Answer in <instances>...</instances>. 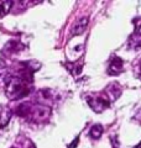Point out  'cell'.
Returning a JSON list of instances; mask_svg holds the SVG:
<instances>
[{
  "label": "cell",
  "mask_w": 141,
  "mask_h": 148,
  "mask_svg": "<svg viewBox=\"0 0 141 148\" xmlns=\"http://www.w3.org/2000/svg\"><path fill=\"white\" fill-rule=\"evenodd\" d=\"M89 106L97 112H100L104 109H106L110 105V96L108 94H97L92 95L91 98H87Z\"/></svg>",
  "instance_id": "1"
},
{
  "label": "cell",
  "mask_w": 141,
  "mask_h": 148,
  "mask_svg": "<svg viewBox=\"0 0 141 148\" xmlns=\"http://www.w3.org/2000/svg\"><path fill=\"white\" fill-rule=\"evenodd\" d=\"M121 72H123V59L119 57L111 58L109 68H108V73H109L110 75H118V74Z\"/></svg>",
  "instance_id": "2"
},
{
  "label": "cell",
  "mask_w": 141,
  "mask_h": 148,
  "mask_svg": "<svg viewBox=\"0 0 141 148\" xmlns=\"http://www.w3.org/2000/svg\"><path fill=\"white\" fill-rule=\"evenodd\" d=\"M87 25H88V18L87 17H82L73 25L72 27V31H70V35L72 36H77V35H81L83 34L87 29Z\"/></svg>",
  "instance_id": "3"
},
{
  "label": "cell",
  "mask_w": 141,
  "mask_h": 148,
  "mask_svg": "<svg viewBox=\"0 0 141 148\" xmlns=\"http://www.w3.org/2000/svg\"><path fill=\"white\" fill-rule=\"evenodd\" d=\"M11 115H12V111L9 108L0 106V128L5 127L9 123V121L11 119Z\"/></svg>",
  "instance_id": "4"
},
{
  "label": "cell",
  "mask_w": 141,
  "mask_h": 148,
  "mask_svg": "<svg viewBox=\"0 0 141 148\" xmlns=\"http://www.w3.org/2000/svg\"><path fill=\"white\" fill-rule=\"evenodd\" d=\"M103 133V127L100 126V125H95V126H93L91 128V131H89V136H91L92 138H94V140H98Z\"/></svg>",
  "instance_id": "5"
},
{
  "label": "cell",
  "mask_w": 141,
  "mask_h": 148,
  "mask_svg": "<svg viewBox=\"0 0 141 148\" xmlns=\"http://www.w3.org/2000/svg\"><path fill=\"white\" fill-rule=\"evenodd\" d=\"M12 6L11 1H0V17H4L6 14L10 11Z\"/></svg>",
  "instance_id": "6"
},
{
  "label": "cell",
  "mask_w": 141,
  "mask_h": 148,
  "mask_svg": "<svg viewBox=\"0 0 141 148\" xmlns=\"http://www.w3.org/2000/svg\"><path fill=\"white\" fill-rule=\"evenodd\" d=\"M134 25H135V35H141V17H138L135 18L133 21Z\"/></svg>",
  "instance_id": "7"
},
{
  "label": "cell",
  "mask_w": 141,
  "mask_h": 148,
  "mask_svg": "<svg viewBox=\"0 0 141 148\" xmlns=\"http://www.w3.org/2000/svg\"><path fill=\"white\" fill-rule=\"evenodd\" d=\"M78 142H79V140H78V138H76V140L73 141L72 145H69V147H68V148H76V146L78 145Z\"/></svg>",
  "instance_id": "8"
},
{
  "label": "cell",
  "mask_w": 141,
  "mask_h": 148,
  "mask_svg": "<svg viewBox=\"0 0 141 148\" xmlns=\"http://www.w3.org/2000/svg\"><path fill=\"white\" fill-rule=\"evenodd\" d=\"M140 75H141V64H140Z\"/></svg>",
  "instance_id": "9"
},
{
  "label": "cell",
  "mask_w": 141,
  "mask_h": 148,
  "mask_svg": "<svg viewBox=\"0 0 141 148\" xmlns=\"http://www.w3.org/2000/svg\"><path fill=\"white\" fill-rule=\"evenodd\" d=\"M14 148H15V147H14Z\"/></svg>",
  "instance_id": "10"
}]
</instances>
